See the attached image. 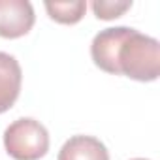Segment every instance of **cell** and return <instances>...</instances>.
Listing matches in <instances>:
<instances>
[{
	"instance_id": "cell-1",
	"label": "cell",
	"mask_w": 160,
	"mask_h": 160,
	"mask_svg": "<svg viewBox=\"0 0 160 160\" xmlns=\"http://www.w3.org/2000/svg\"><path fill=\"white\" fill-rule=\"evenodd\" d=\"M94 64L113 75H126L141 83L156 81L160 75L158 40L128 27L100 30L91 43Z\"/></svg>"
},
{
	"instance_id": "cell-2",
	"label": "cell",
	"mask_w": 160,
	"mask_h": 160,
	"mask_svg": "<svg viewBox=\"0 0 160 160\" xmlns=\"http://www.w3.org/2000/svg\"><path fill=\"white\" fill-rule=\"evenodd\" d=\"M4 147L15 160H40L49 151V132L36 119H17L4 130Z\"/></svg>"
},
{
	"instance_id": "cell-3",
	"label": "cell",
	"mask_w": 160,
	"mask_h": 160,
	"mask_svg": "<svg viewBox=\"0 0 160 160\" xmlns=\"http://www.w3.org/2000/svg\"><path fill=\"white\" fill-rule=\"evenodd\" d=\"M36 15L28 0H0V38L15 40L28 34Z\"/></svg>"
},
{
	"instance_id": "cell-4",
	"label": "cell",
	"mask_w": 160,
	"mask_h": 160,
	"mask_svg": "<svg viewBox=\"0 0 160 160\" xmlns=\"http://www.w3.org/2000/svg\"><path fill=\"white\" fill-rule=\"evenodd\" d=\"M23 72L15 57L0 51V113H6L17 102Z\"/></svg>"
},
{
	"instance_id": "cell-5",
	"label": "cell",
	"mask_w": 160,
	"mask_h": 160,
	"mask_svg": "<svg viewBox=\"0 0 160 160\" xmlns=\"http://www.w3.org/2000/svg\"><path fill=\"white\" fill-rule=\"evenodd\" d=\"M58 160H109V152L92 136H73L58 151Z\"/></svg>"
},
{
	"instance_id": "cell-6",
	"label": "cell",
	"mask_w": 160,
	"mask_h": 160,
	"mask_svg": "<svg viewBox=\"0 0 160 160\" xmlns=\"http://www.w3.org/2000/svg\"><path fill=\"white\" fill-rule=\"evenodd\" d=\"M45 10L49 17L60 25H75L83 19L87 12V2H45Z\"/></svg>"
},
{
	"instance_id": "cell-7",
	"label": "cell",
	"mask_w": 160,
	"mask_h": 160,
	"mask_svg": "<svg viewBox=\"0 0 160 160\" xmlns=\"http://www.w3.org/2000/svg\"><path fill=\"white\" fill-rule=\"evenodd\" d=\"M130 8H132V2H108V0H96V2H92V10H94L96 17L104 19V21L117 19L124 12H128Z\"/></svg>"
},
{
	"instance_id": "cell-8",
	"label": "cell",
	"mask_w": 160,
	"mask_h": 160,
	"mask_svg": "<svg viewBox=\"0 0 160 160\" xmlns=\"http://www.w3.org/2000/svg\"><path fill=\"white\" fill-rule=\"evenodd\" d=\"M132 160H147V158H132Z\"/></svg>"
}]
</instances>
